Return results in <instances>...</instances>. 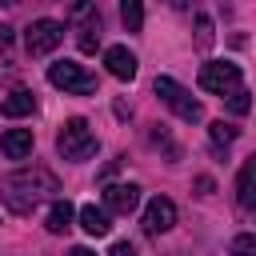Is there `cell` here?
<instances>
[{
  "mask_svg": "<svg viewBox=\"0 0 256 256\" xmlns=\"http://www.w3.org/2000/svg\"><path fill=\"white\" fill-rule=\"evenodd\" d=\"M48 192H56V180H52V172H44V168H36V172L20 168V172L0 176V200H4L16 216H28Z\"/></svg>",
  "mask_w": 256,
  "mask_h": 256,
  "instance_id": "obj_1",
  "label": "cell"
},
{
  "mask_svg": "<svg viewBox=\"0 0 256 256\" xmlns=\"http://www.w3.org/2000/svg\"><path fill=\"white\" fill-rule=\"evenodd\" d=\"M56 148H60L64 160H88V156L100 148V140H96V132L88 128L84 116H72V120L60 124V132H56Z\"/></svg>",
  "mask_w": 256,
  "mask_h": 256,
  "instance_id": "obj_2",
  "label": "cell"
},
{
  "mask_svg": "<svg viewBox=\"0 0 256 256\" xmlns=\"http://www.w3.org/2000/svg\"><path fill=\"white\" fill-rule=\"evenodd\" d=\"M48 84H52V88H64V92H72V96H92V92H96V76L84 72V64H76V60H56V64H48Z\"/></svg>",
  "mask_w": 256,
  "mask_h": 256,
  "instance_id": "obj_3",
  "label": "cell"
},
{
  "mask_svg": "<svg viewBox=\"0 0 256 256\" xmlns=\"http://www.w3.org/2000/svg\"><path fill=\"white\" fill-rule=\"evenodd\" d=\"M152 88H156V96H160V100H164V104H168V108H172V112H176L180 120L196 124V120L204 116L200 100H192V92H188V88H180V84H176L172 76H156V84H152Z\"/></svg>",
  "mask_w": 256,
  "mask_h": 256,
  "instance_id": "obj_4",
  "label": "cell"
},
{
  "mask_svg": "<svg viewBox=\"0 0 256 256\" xmlns=\"http://www.w3.org/2000/svg\"><path fill=\"white\" fill-rule=\"evenodd\" d=\"M200 88L212 92V96H232L240 92V64L232 60H208L200 68Z\"/></svg>",
  "mask_w": 256,
  "mask_h": 256,
  "instance_id": "obj_5",
  "label": "cell"
},
{
  "mask_svg": "<svg viewBox=\"0 0 256 256\" xmlns=\"http://www.w3.org/2000/svg\"><path fill=\"white\" fill-rule=\"evenodd\" d=\"M64 40V24L60 20H32L28 28H24V48H28V56H48L56 44Z\"/></svg>",
  "mask_w": 256,
  "mask_h": 256,
  "instance_id": "obj_6",
  "label": "cell"
},
{
  "mask_svg": "<svg viewBox=\"0 0 256 256\" xmlns=\"http://www.w3.org/2000/svg\"><path fill=\"white\" fill-rule=\"evenodd\" d=\"M176 224V204L168 200V196H152L148 200V208H144V232H168Z\"/></svg>",
  "mask_w": 256,
  "mask_h": 256,
  "instance_id": "obj_7",
  "label": "cell"
},
{
  "mask_svg": "<svg viewBox=\"0 0 256 256\" xmlns=\"http://www.w3.org/2000/svg\"><path fill=\"white\" fill-rule=\"evenodd\" d=\"M136 204H140V188L136 184H108L104 188V208L108 212L128 216V212H136Z\"/></svg>",
  "mask_w": 256,
  "mask_h": 256,
  "instance_id": "obj_8",
  "label": "cell"
},
{
  "mask_svg": "<svg viewBox=\"0 0 256 256\" xmlns=\"http://www.w3.org/2000/svg\"><path fill=\"white\" fill-rule=\"evenodd\" d=\"M236 204L244 212H256V156H248L236 172Z\"/></svg>",
  "mask_w": 256,
  "mask_h": 256,
  "instance_id": "obj_9",
  "label": "cell"
},
{
  "mask_svg": "<svg viewBox=\"0 0 256 256\" xmlns=\"http://www.w3.org/2000/svg\"><path fill=\"white\" fill-rule=\"evenodd\" d=\"M104 68H108L116 80H132V76H136V56H132L124 44H112V48H104Z\"/></svg>",
  "mask_w": 256,
  "mask_h": 256,
  "instance_id": "obj_10",
  "label": "cell"
},
{
  "mask_svg": "<svg viewBox=\"0 0 256 256\" xmlns=\"http://www.w3.org/2000/svg\"><path fill=\"white\" fill-rule=\"evenodd\" d=\"M32 144H36L32 128H8V132L0 136V152H4L8 160H24V156L32 152Z\"/></svg>",
  "mask_w": 256,
  "mask_h": 256,
  "instance_id": "obj_11",
  "label": "cell"
},
{
  "mask_svg": "<svg viewBox=\"0 0 256 256\" xmlns=\"http://www.w3.org/2000/svg\"><path fill=\"white\" fill-rule=\"evenodd\" d=\"M72 12H80V16H84L80 36H76V40H80V52H96V44H100V16H96L88 4H76Z\"/></svg>",
  "mask_w": 256,
  "mask_h": 256,
  "instance_id": "obj_12",
  "label": "cell"
},
{
  "mask_svg": "<svg viewBox=\"0 0 256 256\" xmlns=\"http://www.w3.org/2000/svg\"><path fill=\"white\" fill-rule=\"evenodd\" d=\"M80 228H84L88 236H108V232H112V216H108V208L84 204V208H80Z\"/></svg>",
  "mask_w": 256,
  "mask_h": 256,
  "instance_id": "obj_13",
  "label": "cell"
},
{
  "mask_svg": "<svg viewBox=\"0 0 256 256\" xmlns=\"http://www.w3.org/2000/svg\"><path fill=\"white\" fill-rule=\"evenodd\" d=\"M32 108H36V96H32L28 88H12V92L0 100V112H4V116H12V120H16V116H28Z\"/></svg>",
  "mask_w": 256,
  "mask_h": 256,
  "instance_id": "obj_14",
  "label": "cell"
},
{
  "mask_svg": "<svg viewBox=\"0 0 256 256\" xmlns=\"http://www.w3.org/2000/svg\"><path fill=\"white\" fill-rule=\"evenodd\" d=\"M76 216H80V212H76L68 200H56V204L48 208V220H44V224H48V232H56V236H60V232H68V228H72V220H76Z\"/></svg>",
  "mask_w": 256,
  "mask_h": 256,
  "instance_id": "obj_15",
  "label": "cell"
},
{
  "mask_svg": "<svg viewBox=\"0 0 256 256\" xmlns=\"http://www.w3.org/2000/svg\"><path fill=\"white\" fill-rule=\"evenodd\" d=\"M120 20H124L128 32H140V28H144V4H140V0H124V4H120Z\"/></svg>",
  "mask_w": 256,
  "mask_h": 256,
  "instance_id": "obj_16",
  "label": "cell"
},
{
  "mask_svg": "<svg viewBox=\"0 0 256 256\" xmlns=\"http://www.w3.org/2000/svg\"><path fill=\"white\" fill-rule=\"evenodd\" d=\"M228 256H256V232H240V236H232Z\"/></svg>",
  "mask_w": 256,
  "mask_h": 256,
  "instance_id": "obj_17",
  "label": "cell"
},
{
  "mask_svg": "<svg viewBox=\"0 0 256 256\" xmlns=\"http://www.w3.org/2000/svg\"><path fill=\"white\" fill-rule=\"evenodd\" d=\"M208 136H212V144H216V148H228V144L236 140V128H232V124H224V120H216V124L208 128Z\"/></svg>",
  "mask_w": 256,
  "mask_h": 256,
  "instance_id": "obj_18",
  "label": "cell"
},
{
  "mask_svg": "<svg viewBox=\"0 0 256 256\" xmlns=\"http://www.w3.org/2000/svg\"><path fill=\"white\" fill-rule=\"evenodd\" d=\"M196 44L200 48H212V20L208 16H196Z\"/></svg>",
  "mask_w": 256,
  "mask_h": 256,
  "instance_id": "obj_19",
  "label": "cell"
},
{
  "mask_svg": "<svg viewBox=\"0 0 256 256\" xmlns=\"http://www.w3.org/2000/svg\"><path fill=\"white\" fill-rule=\"evenodd\" d=\"M228 108H232V112H240V116H244V112H248V108H252V100H248V92H244V88H240V92H232V96H228Z\"/></svg>",
  "mask_w": 256,
  "mask_h": 256,
  "instance_id": "obj_20",
  "label": "cell"
},
{
  "mask_svg": "<svg viewBox=\"0 0 256 256\" xmlns=\"http://www.w3.org/2000/svg\"><path fill=\"white\" fill-rule=\"evenodd\" d=\"M12 48V24H0V52Z\"/></svg>",
  "mask_w": 256,
  "mask_h": 256,
  "instance_id": "obj_21",
  "label": "cell"
},
{
  "mask_svg": "<svg viewBox=\"0 0 256 256\" xmlns=\"http://www.w3.org/2000/svg\"><path fill=\"white\" fill-rule=\"evenodd\" d=\"M108 256H136V248H132V244H124V240H120V244H112V252H108Z\"/></svg>",
  "mask_w": 256,
  "mask_h": 256,
  "instance_id": "obj_22",
  "label": "cell"
},
{
  "mask_svg": "<svg viewBox=\"0 0 256 256\" xmlns=\"http://www.w3.org/2000/svg\"><path fill=\"white\" fill-rule=\"evenodd\" d=\"M68 256H96V252H92V248H84V244H76V248H72Z\"/></svg>",
  "mask_w": 256,
  "mask_h": 256,
  "instance_id": "obj_23",
  "label": "cell"
}]
</instances>
